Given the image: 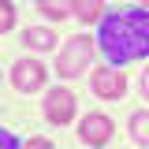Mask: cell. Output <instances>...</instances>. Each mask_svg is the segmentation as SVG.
Returning <instances> with one entry per match:
<instances>
[{
	"mask_svg": "<svg viewBox=\"0 0 149 149\" xmlns=\"http://www.w3.org/2000/svg\"><path fill=\"white\" fill-rule=\"evenodd\" d=\"M78 138L86 142V146H104L112 138V116L104 112H90L82 123H78Z\"/></svg>",
	"mask_w": 149,
	"mask_h": 149,
	"instance_id": "obj_6",
	"label": "cell"
},
{
	"mask_svg": "<svg viewBox=\"0 0 149 149\" xmlns=\"http://www.w3.org/2000/svg\"><path fill=\"white\" fill-rule=\"evenodd\" d=\"M97 45L104 60L119 63H134V60H149V8L130 4V8H116L101 15V30H97Z\"/></svg>",
	"mask_w": 149,
	"mask_h": 149,
	"instance_id": "obj_1",
	"label": "cell"
},
{
	"mask_svg": "<svg viewBox=\"0 0 149 149\" xmlns=\"http://www.w3.org/2000/svg\"><path fill=\"white\" fill-rule=\"evenodd\" d=\"M90 56H93V41L86 34L67 37V45L60 49V60H56V74L60 78H78V74L90 67Z\"/></svg>",
	"mask_w": 149,
	"mask_h": 149,
	"instance_id": "obj_2",
	"label": "cell"
},
{
	"mask_svg": "<svg viewBox=\"0 0 149 149\" xmlns=\"http://www.w3.org/2000/svg\"><path fill=\"white\" fill-rule=\"evenodd\" d=\"M74 15L90 26V22H97L104 15V0H74Z\"/></svg>",
	"mask_w": 149,
	"mask_h": 149,
	"instance_id": "obj_10",
	"label": "cell"
},
{
	"mask_svg": "<svg viewBox=\"0 0 149 149\" xmlns=\"http://www.w3.org/2000/svg\"><path fill=\"white\" fill-rule=\"evenodd\" d=\"M11 86L19 93H34V90H45V67L41 60H15L11 63Z\"/></svg>",
	"mask_w": 149,
	"mask_h": 149,
	"instance_id": "obj_5",
	"label": "cell"
},
{
	"mask_svg": "<svg viewBox=\"0 0 149 149\" xmlns=\"http://www.w3.org/2000/svg\"><path fill=\"white\" fill-rule=\"evenodd\" d=\"M130 138H134L138 146H149V112L146 108L130 112Z\"/></svg>",
	"mask_w": 149,
	"mask_h": 149,
	"instance_id": "obj_9",
	"label": "cell"
},
{
	"mask_svg": "<svg viewBox=\"0 0 149 149\" xmlns=\"http://www.w3.org/2000/svg\"><path fill=\"white\" fill-rule=\"evenodd\" d=\"M138 4H142V8H149V0H138Z\"/></svg>",
	"mask_w": 149,
	"mask_h": 149,
	"instance_id": "obj_14",
	"label": "cell"
},
{
	"mask_svg": "<svg viewBox=\"0 0 149 149\" xmlns=\"http://www.w3.org/2000/svg\"><path fill=\"white\" fill-rule=\"evenodd\" d=\"M22 45L34 49V52H49V49H56V30H49V26H30L22 34Z\"/></svg>",
	"mask_w": 149,
	"mask_h": 149,
	"instance_id": "obj_7",
	"label": "cell"
},
{
	"mask_svg": "<svg viewBox=\"0 0 149 149\" xmlns=\"http://www.w3.org/2000/svg\"><path fill=\"white\" fill-rule=\"evenodd\" d=\"M37 8H41V15L56 19V22H63L67 15H74V0H37Z\"/></svg>",
	"mask_w": 149,
	"mask_h": 149,
	"instance_id": "obj_8",
	"label": "cell"
},
{
	"mask_svg": "<svg viewBox=\"0 0 149 149\" xmlns=\"http://www.w3.org/2000/svg\"><path fill=\"white\" fill-rule=\"evenodd\" d=\"M41 116H45L52 127L71 123V119H74V93H71V90H63V86L49 90V93H45V101H41Z\"/></svg>",
	"mask_w": 149,
	"mask_h": 149,
	"instance_id": "obj_3",
	"label": "cell"
},
{
	"mask_svg": "<svg viewBox=\"0 0 149 149\" xmlns=\"http://www.w3.org/2000/svg\"><path fill=\"white\" fill-rule=\"evenodd\" d=\"M30 146H34V149H49L52 142H49V138H30Z\"/></svg>",
	"mask_w": 149,
	"mask_h": 149,
	"instance_id": "obj_13",
	"label": "cell"
},
{
	"mask_svg": "<svg viewBox=\"0 0 149 149\" xmlns=\"http://www.w3.org/2000/svg\"><path fill=\"white\" fill-rule=\"evenodd\" d=\"M90 86L97 97H104V101H119L123 93H127V74L119 71L116 63L112 67H97V71L90 74Z\"/></svg>",
	"mask_w": 149,
	"mask_h": 149,
	"instance_id": "obj_4",
	"label": "cell"
},
{
	"mask_svg": "<svg viewBox=\"0 0 149 149\" xmlns=\"http://www.w3.org/2000/svg\"><path fill=\"white\" fill-rule=\"evenodd\" d=\"M11 26H15V4L0 0V30H11Z\"/></svg>",
	"mask_w": 149,
	"mask_h": 149,
	"instance_id": "obj_11",
	"label": "cell"
},
{
	"mask_svg": "<svg viewBox=\"0 0 149 149\" xmlns=\"http://www.w3.org/2000/svg\"><path fill=\"white\" fill-rule=\"evenodd\" d=\"M142 97H146V101H149V67H146V71H142Z\"/></svg>",
	"mask_w": 149,
	"mask_h": 149,
	"instance_id": "obj_12",
	"label": "cell"
}]
</instances>
